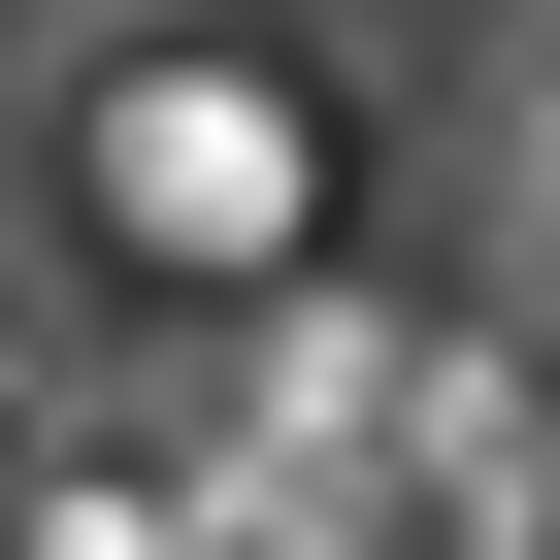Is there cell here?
Returning a JSON list of instances; mask_svg holds the SVG:
<instances>
[{"mask_svg":"<svg viewBox=\"0 0 560 560\" xmlns=\"http://www.w3.org/2000/svg\"><path fill=\"white\" fill-rule=\"evenodd\" d=\"M67 198H100L132 264H198V298L298 264V132H264V67H100V100H67Z\"/></svg>","mask_w":560,"mask_h":560,"instance_id":"cell-1","label":"cell"}]
</instances>
